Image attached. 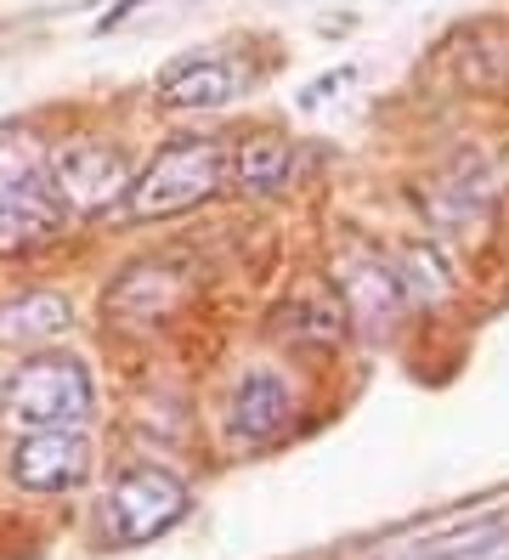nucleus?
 <instances>
[{"mask_svg":"<svg viewBox=\"0 0 509 560\" xmlns=\"http://www.w3.org/2000/svg\"><path fill=\"white\" fill-rule=\"evenodd\" d=\"M68 226L46 159H0V255H28Z\"/></svg>","mask_w":509,"mask_h":560,"instance_id":"39448f33","label":"nucleus"},{"mask_svg":"<svg viewBox=\"0 0 509 560\" xmlns=\"http://www.w3.org/2000/svg\"><path fill=\"white\" fill-rule=\"evenodd\" d=\"M187 267H176V260H136V267H125L108 294H102V312H108L114 323H130V328H148V323H164V317H176L182 301H187Z\"/></svg>","mask_w":509,"mask_h":560,"instance_id":"9b49d317","label":"nucleus"},{"mask_svg":"<svg viewBox=\"0 0 509 560\" xmlns=\"http://www.w3.org/2000/svg\"><path fill=\"white\" fill-rule=\"evenodd\" d=\"M504 549H509V515H487V521L453 526V533L396 544L391 560H498Z\"/></svg>","mask_w":509,"mask_h":560,"instance_id":"2eb2a0df","label":"nucleus"},{"mask_svg":"<svg viewBox=\"0 0 509 560\" xmlns=\"http://www.w3.org/2000/svg\"><path fill=\"white\" fill-rule=\"evenodd\" d=\"M278 335L294 351H339L351 335V317L334 289H294L278 306Z\"/></svg>","mask_w":509,"mask_h":560,"instance_id":"f8f14e48","label":"nucleus"},{"mask_svg":"<svg viewBox=\"0 0 509 560\" xmlns=\"http://www.w3.org/2000/svg\"><path fill=\"white\" fill-rule=\"evenodd\" d=\"M300 176V148L278 130H255L232 148V171H227V187L250 192V199H271V192H284L289 182Z\"/></svg>","mask_w":509,"mask_h":560,"instance_id":"4468645a","label":"nucleus"},{"mask_svg":"<svg viewBox=\"0 0 509 560\" xmlns=\"http://www.w3.org/2000/svg\"><path fill=\"white\" fill-rule=\"evenodd\" d=\"M232 171V142L221 137H176L164 142L142 171H136L125 192V215L130 221H164V215H187L204 199H216Z\"/></svg>","mask_w":509,"mask_h":560,"instance_id":"f03ea898","label":"nucleus"},{"mask_svg":"<svg viewBox=\"0 0 509 560\" xmlns=\"http://www.w3.org/2000/svg\"><path fill=\"white\" fill-rule=\"evenodd\" d=\"M334 294L346 306L351 328H368V335H391V328L407 317L402 283L385 249H339L334 255Z\"/></svg>","mask_w":509,"mask_h":560,"instance_id":"6e6552de","label":"nucleus"},{"mask_svg":"<svg viewBox=\"0 0 509 560\" xmlns=\"http://www.w3.org/2000/svg\"><path fill=\"white\" fill-rule=\"evenodd\" d=\"M294 419H300V385L284 369H271V362H255L227 390L221 431L238 453H266L294 431Z\"/></svg>","mask_w":509,"mask_h":560,"instance_id":"20e7f679","label":"nucleus"},{"mask_svg":"<svg viewBox=\"0 0 509 560\" xmlns=\"http://www.w3.org/2000/svg\"><path fill=\"white\" fill-rule=\"evenodd\" d=\"M193 510V487L187 476H176L170 465H125L108 492H102V515H96V533L108 549H142L164 533H176Z\"/></svg>","mask_w":509,"mask_h":560,"instance_id":"7ed1b4c3","label":"nucleus"},{"mask_svg":"<svg viewBox=\"0 0 509 560\" xmlns=\"http://www.w3.org/2000/svg\"><path fill=\"white\" fill-rule=\"evenodd\" d=\"M7 476L28 499H68L91 476V431L57 424V431H23L7 453Z\"/></svg>","mask_w":509,"mask_h":560,"instance_id":"0eeeda50","label":"nucleus"},{"mask_svg":"<svg viewBox=\"0 0 509 560\" xmlns=\"http://www.w3.org/2000/svg\"><path fill=\"white\" fill-rule=\"evenodd\" d=\"M244 91H250V69L232 51H187L153 85L159 108H170V114H216V108L238 103Z\"/></svg>","mask_w":509,"mask_h":560,"instance_id":"9d476101","label":"nucleus"},{"mask_svg":"<svg viewBox=\"0 0 509 560\" xmlns=\"http://www.w3.org/2000/svg\"><path fill=\"white\" fill-rule=\"evenodd\" d=\"M68 323H74V306H68L62 289H23L0 306V340L41 346V340H57Z\"/></svg>","mask_w":509,"mask_h":560,"instance_id":"dca6fc26","label":"nucleus"},{"mask_svg":"<svg viewBox=\"0 0 509 560\" xmlns=\"http://www.w3.org/2000/svg\"><path fill=\"white\" fill-rule=\"evenodd\" d=\"M46 171H51V187L57 199L68 205V215H102L125 205V192L136 182V171L125 164V153L102 137H68L46 153Z\"/></svg>","mask_w":509,"mask_h":560,"instance_id":"423d86ee","label":"nucleus"},{"mask_svg":"<svg viewBox=\"0 0 509 560\" xmlns=\"http://www.w3.org/2000/svg\"><path fill=\"white\" fill-rule=\"evenodd\" d=\"M498 187L504 171L487 159H459L453 171H441L425 192H419V210L430 221V233L453 238V233H482L493 205H498Z\"/></svg>","mask_w":509,"mask_h":560,"instance_id":"1a4fd4ad","label":"nucleus"},{"mask_svg":"<svg viewBox=\"0 0 509 560\" xmlns=\"http://www.w3.org/2000/svg\"><path fill=\"white\" fill-rule=\"evenodd\" d=\"M385 255H391V267H396V283H402L407 312H436V306L453 301L459 272H453L448 249H441L436 238H402V244L385 249Z\"/></svg>","mask_w":509,"mask_h":560,"instance_id":"ddd939ff","label":"nucleus"},{"mask_svg":"<svg viewBox=\"0 0 509 560\" xmlns=\"http://www.w3.org/2000/svg\"><path fill=\"white\" fill-rule=\"evenodd\" d=\"M96 374L74 351H34L0 385V424L7 431H57V424H91Z\"/></svg>","mask_w":509,"mask_h":560,"instance_id":"f257e3e1","label":"nucleus"}]
</instances>
